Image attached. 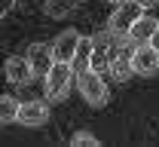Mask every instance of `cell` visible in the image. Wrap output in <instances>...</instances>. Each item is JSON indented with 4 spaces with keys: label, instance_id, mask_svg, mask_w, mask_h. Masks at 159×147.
<instances>
[{
    "label": "cell",
    "instance_id": "2",
    "mask_svg": "<svg viewBox=\"0 0 159 147\" xmlns=\"http://www.w3.org/2000/svg\"><path fill=\"white\" fill-rule=\"evenodd\" d=\"M77 89H80L83 101H86L89 107H104L107 101H110V89H107L104 77H101L95 67H89V71L77 74Z\"/></svg>",
    "mask_w": 159,
    "mask_h": 147
},
{
    "label": "cell",
    "instance_id": "6",
    "mask_svg": "<svg viewBox=\"0 0 159 147\" xmlns=\"http://www.w3.org/2000/svg\"><path fill=\"white\" fill-rule=\"evenodd\" d=\"M28 62L34 67V77H46L55 64V52H52V43H31L28 46Z\"/></svg>",
    "mask_w": 159,
    "mask_h": 147
},
{
    "label": "cell",
    "instance_id": "15",
    "mask_svg": "<svg viewBox=\"0 0 159 147\" xmlns=\"http://www.w3.org/2000/svg\"><path fill=\"white\" fill-rule=\"evenodd\" d=\"M12 6H16V0H0V16L12 12Z\"/></svg>",
    "mask_w": 159,
    "mask_h": 147
},
{
    "label": "cell",
    "instance_id": "12",
    "mask_svg": "<svg viewBox=\"0 0 159 147\" xmlns=\"http://www.w3.org/2000/svg\"><path fill=\"white\" fill-rule=\"evenodd\" d=\"M74 71L77 74H83V71H89L92 67V37H83L80 40V46H77V55H74Z\"/></svg>",
    "mask_w": 159,
    "mask_h": 147
},
{
    "label": "cell",
    "instance_id": "17",
    "mask_svg": "<svg viewBox=\"0 0 159 147\" xmlns=\"http://www.w3.org/2000/svg\"><path fill=\"white\" fill-rule=\"evenodd\" d=\"M150 43H153V46L159 49V28H156V34H153V40H150Z\"/></svg>",
    "mask_w": 159,
    "mask_h": 147
},
{
    "label": "cell",
    "instance_id": "8",
    "mask_svg": "<svg viewBox=\"0 0 159 147\" xmlns=\"http://www.w3.org/2000/svg\"><path fill=\"white\" fill-rule=\"evenodd\" d=\"M3 74H6V80L12 86H28L34 80V67L28 62V55H25V58H21V55H9L6 64H3Z\"/></svg>",
    "mask_w": 159,
    "mask_h": 147
},
{
    "label": "cell",
    "instance_id": "16",
    "mask_svg": "<svg viewBox=\"0 0 159 147\" xmlns=\"http://www.w3.org/2000/svg\"><path fill=\"white\" fill-rule=\"evenodd\" d=\"M138 6H144V9H153V3H159V0H135Z\"/></svg>",
    "mask_w": 159,
    "mask_h": 147
},
{
    "label": "cell",
    "instance_id": "10",
    "mask_svg": "<svg viewBox=\"0 0 159 147\" xmlns=\"http://www.w3.org/2000/svg\"><path fill=\"white\" fill-rule=\"evenodd\" d=\"M156 28H159V21L153 19V16H141L135 25H132V31H129V40L132 43H150L153 40V34H156Z\"/></svg>",
    "mask_w": 159,
    "mask_h": 147
},
{
    "label": "cell",
    "instance_id": "7",
    "mask_svg": "<svg viewBox=\"0 0 159 147\" xmlns=\"http://www.w3.org/2000/svg\"><path fill=\"white\" fill-rule=\"evenodd\" d=\"M19 123L28 129H40L49 123V101H21Z\"/></svg>",
    "mask_w": 159,
    "mask_h": 147
},
{
    "label": "cell",
    "instance_id": "9",
    "mask_svg": "<svg viewBox=\"0 0 159 147\" xmlns=\"http://www.w3.org/2000/svg\"><path fill=\"white\" fill-rule=\"evenodd\" d=\"M80 31H74V28H64L58 37H55V43H52V52H55V62H74V55H77V46H80Z\"/></svg>",
    "mask_w": 159,
    "mask_h": 147
},
{
    "label": "cell",
    "instance_id": "11",
    "mask_svg": "<svg viewBox=\"0 0 159 147\" xmlns=\"http://www.w3.org/2000/svg\"><path fill=\"white\" fill-rule=\"evenodd\" d=\"M83 0H46L43 3V12L49 16V19H64V16H70L74 9H77Z\"/></svg>",
    "mask_w": 159,
    "mask_h": 147
},
{
    "label": "cell",
    "instance_id": "1",
    "mask_svg": "<svg viewBox=\"0 0 159 147\" xmlns=\"http://www.w3.org/2000/svg\"><path fill=\"white\" fill-rule=\"evenodd\" d=\"M74 80H77L74 64H70V62H55V64H52V71L43 77L46 98H49V101H64L67 92H70V86H74Z\"/></svg>",
    "mask_w": 159,
    "mask_h": 147
},
{
    "label": "cell",
    "instance_id": "18",
    "mask_svg": "<svg viewBox=\"0 0 159 147\" xmlns=\"http://www.w3.org/2000/svg\"><path fill=\"white\" fill-rule=\"evenodd\" d=\"M107 3H113V6H116V3H125V0H107Z\"/></svg>",
    "mask_w": 159,
    "mask_h": 147
},
{
    "label": "cell",
    "instance_id": "5",
    "mask_svg": "<svg viewBox=\"0 0 159 147\" xmlns=\"http://www.w3.org/2000/svg\"><path fill=\"white\" fill-rule=\"evenodd\" d=\"M132 67H135L138 77H153V74H159V49L153 43H135Z\"/></svg>",
    "mask_w": 159,
    "mask_h": 147
},
{
    "label": "cell",
    "instance_id": "14",
    "mask_svg": "<svg viewBox=\"0 0 159 147\" xmlns=\"http://www.w3.org/2000/svg\"><path fill=\"white\" fill-rule=\"evenodd\" d=\"M70 144H74V147H98L101 141H98V135H95V132L80 129V132H74V135H70Z\"/></svg>",
    "mask_w": 159,
    "mask_h": 147
},
{
    "label": "cell",
    "instance_id": "4",
    "mask_svg": "<svg viewBox=\"0 0 159 147\" xmlns=\"http://www.w3.org/2000/svg\"><path fill=\"white\" fill-rule=\"evenodd\" d=\"M125 43L129 40H113L110 52H107V71L113 74L116 83H125V80L135 74V67H132V52H135V49H129Z\"/></svg>",
    "mask_w": 159,
    "mask_h": 147
},
{
    "label": "cell",
    "instance_id": "3",
    "mask_svg": "<svg viewBox=\"0 0 159 147\" xmlns=\"http://www.w3.org/2000/svg\"><path fill=\"white\" fill-rule=\"evenodd\" d=\"M147 9L138 6L135 0H125V3H116V9H113V16L107 19V31L113 34V40H129V31H132V25L144 16Z\"/></svg>",
    "mask_w": 159,
    "mask_h": 147
},
{
    "label": "cell",
    "instance_id": "13",
    "mask_svg": "<svg viewBox=\"0 0 159 147\" xmlns=\"http://www.w3.org/2000/svg\"><path fill=\"white\" fill-rule=\"evenodd\" d=\"M19 107H21V101H16L12 95L0 98V120H3V126L6 123H19Z\"/></svg>",
    "mask_w": 159,
    "mask_h": 147
}]
</instances>
